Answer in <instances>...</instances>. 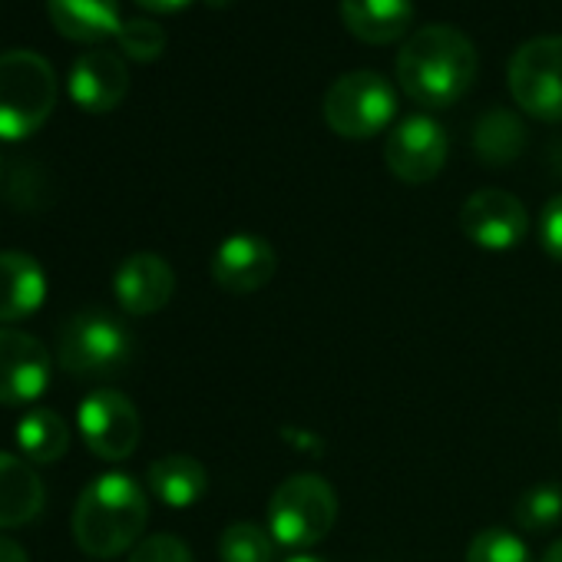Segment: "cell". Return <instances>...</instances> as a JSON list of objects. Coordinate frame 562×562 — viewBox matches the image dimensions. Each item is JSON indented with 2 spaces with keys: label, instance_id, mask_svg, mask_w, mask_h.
I'll return each instance as SVG.
<instances>
[{
  "label": "cell",
  "instance_id": "1",
  "mask_svg": "<svg viewBox=\"0 0 562 562\" xmlns=\"http://www.w3.org/2000/svg\"><path fill=\"white\" fill-rule=\"evenodd\" d=\"M476 47L467 34L447 24H430L411 34L397 54L401 90L427 110H447L467 97L476 80Z\"/></svg>",
  "mask_w": 562,
  "mask_h": 562
},
{
  "label": "cell",
  "instance_id": "2",
  "mask_svg": "<svg viewBox=\"0 0 562 562\" xmlns=\"http://www.w3.org/2000/svg\"><path fill=\"white\" fill-rule=\"evenodd\" d=\"M146 522V490L130 473H103L77 499L74 539L90 559H116L139 542Z\"/></svg>",
  "mask_w": 562,
  "mask_h": 562
},
{
  "label": "cell",
  "instance_id": "3",
  "mask_svg": "<svg viewBox=\"0 0 562 562\" xmlns=\"http://www.w3.org/2000/svg\"><path fill=\"white\" fill-rule=\"evenodd\" d=\"M57 106V74L34 50L0 54V139L34 136Z\"/></svg>",
  "mask_w": 562,
  "mask_h": 562
},
{
  "label": "cell",
  "instance_id": "4",
  "mask_svg": "<svg viewBox=\"0 0 562 562\" xmlns=\"http://www.w3.org/2000/svg\"><path fill=\"white\" fill-rule=\"evenodd\" d=\"M338 519V496L328 480L299 473L281 480L268 499V532L289 549H308L322 542Z\"/></svg>",
  "mask_w": 562,
  "mask_h": 562
},
{
  "label": "cell",
  "instance_id": "5",
  "mask_svg": "<svg viewBox=\"0 0 562 562\" xmlns=\"http://www.w3.org/2000/svg\"><path fill=\"white\" fill-rule=\"evenodd\" d=\"M57 358L74 378H116L133 358V338L120 318L106 312H80L60 328Z\"/></svg>",
  "mask_w": 562,
  "mask_h": 562
},
{
  "label": "cell",
  "instance_id": "6",
  "mask_svg": "<svg viewBox=\"0 0 562 562\" xmlns=\"http://www.w3.org/2000/svg\"><path fill=\"white\" fill-rule=\"evenodd\" d=\"M325 123L345 139H371L397 116V90L374 70H355L331 83L322 103Z\"/></svg>",
  "mask_w": 562,
  "mask_h": 562
},
{
  "label": "cell",
  "instance_id": "7",
  "mask_svg": "<svg viewBox=\"0 0 562 562\" xmlns=\"http://www.w3.org/2000/svg\"><path fill=\"white\" fill-rule=\"evenodd\" d=\"M509 93L522 113L562 123V34L526 41L509 60Z\"/></svg>",
  "mask_w": 562,
  "mask_h": 562
},
{
  "label": "cell",
  "instance_id": "8",
  "mask_svg": "<svg viewBox=\"0 0 562 562\" xmlns=\"http://www.w3.org/2000/svg\"><path fill=\"white\" fill-rule=\"evenodd\" d=\"M77 424L100 460H126L139 447V411L120 391H93L80 404Z\"/></svg>",
  "mask_w": 562,
  "mask_h": 562
},
{
  "label": "cell",
  "instance_id": "9",
  "mask_svg": "<svg viewBox=\"0 0 562 562\" xmlns=\"http://www.w3.org/2000/svg\"><path fill=\"white\" fill-rule=\"evenodd\" d=\"M447 130L430 116H407L401 120L387 143H384V162L387 169L411 186H424L440 176L447 162Z\"/></svg>",
  "mask_w": 562,
  "mask_h": 562
},
{
  "label": "cell",
  "instance_id": "10",
  "mask_svg": "<svg viewBox=\"0 0 562 562\" xmlns=\"http://www.w3.org/2000/svg\"><path fill=\"white\" fill-rule=\"evenodd\" d=\"M463 235L486 251H509L529 232L526 205L503 189H480L460 209Z\"/></svg>",
  "mask_w": 562,
  "mask_h": 562
},
{
  "label": "cell",
  "instance_id": "11",
  "mask_svg": "<svg viewBox=\"0 0 562 562\" xmlns=\"http://www.w3.org/2000/svg\"><path fill=\"white\" fill-rule=\"evenodd\" d=\"M50 387L47 348L18 328H0V404L24 407L44 397Z\"/></svg>",
  "mask_w": 562,
  "mask_h": 562
},
{
  "label": "cell",
  "instance_id": "12",
  "mask_svg": "<svg viewBox=\"0 0 562 562\" xmlns=\"http://www.w3.org/2000/svg\"><path fill=\"white\" fill-rule=\"evenodd\" d=\"M274 265H278V255L271 241L251 232L228 235L212 251V278L228 295H251L265 289L274 274Z\"/></svg>",
  "mask_w": 562,
  "mask_h": 562
},
{
  "label": "cell",
  "instance_id": "13",
  "mask_svg": "<svg viewBox=\"0 0 562 562\" xmlns=\"http://www.w3.org/2000/svg\"><path fill=\"white\" fill-rule=\"evenodd\" d=\"M113 295L126 315H156L176 295V271L166 258L153 251L130 255L113 274Z\"/></svg>",
  "mask_w": 562,
  "mask_h": 562
},
{
  "label": "cell",
  "instance_id": "14",
  "mask_svg": "<svg viewBox=\"0 0 562 562\" xmlns=\"http://www.w3.org/2000/svg\"><path fill=\"white\" fill-rule=\"evenodd\" d=\"M67 90L80 110L110 113L130 93V70H126L123 57L97 47V50H87L74 60L70 77H67Z\"/></svg>",
  "mask_w": 562,
  "mask_h": 562
},
{
  "label": "cell",
  "instance_id": "15",
  "mask_svg": "<svg viewBox=\"0 0 562 562\" xmlns=\"http://www.w3.org/2000/svg\"><path fill=\"white\" fill-rule=\"evenodd\" d=\"M47 302V274L27 251H0V325L24 322Z\"/></svg>",
  "mask_w": 562,
  "mask_h": 562
},
{
  "label": "cell",
  "instance_id": "16",
  "mask_svg": "<svg viewBox=\"0 0 562 562\" xmlns=\"http://www.w3.org/2000/svg\"><path fill=\"white\" fill-rule=\"evenodd\" d=\"M341 21L361 44H394L414 24V0H341Z\"/></svg>",
  "mask_w": 562,
  "mask_h": 562
},
{
  "label": "cell",
  "instance_id": "17",
  "mask_svg": "<svg viewBox=\"0 0 562 562\" xmlns=\"http://www.w3.org/2000/svg\"><path fill=\"white\" fill-rule=\"evenodd\" d=\"M54 27L77 44H103L120 34V0H47Z\"/></svg>",
  "mask_w": 562,
  "mask_h": 562
},
{
  "label": "cell",
  "instance_id": "18",
  "mask_svg": "<svg viewBox=\"0 0 562 562\" xmlns=\"http://www.w3.org/2000/svg\"><path fill=\"white\" fill-rule=\"evenodd\" d=\"M44 499L47 493L37 470L14 453H0V529L31 522L44 509Z\"/></svg>",
  "mask_w": 562,
  "mask_h": 562
},
{
  "label": "cell",
  "instance_id": "19",
  "mask_svg": "<svg viewBox=\"0 0 562 562\" xmlns=\"http://www.w3.org/2000/svg\"><path fill=\"white\" fill-rule=\"evenodd\" d=\"M146 480H149L153 496L166 503L169 509H189L209 490V470L189 453H169V457L153 460Z\"/></svg>",
  "mask_w": 562,
  "mask_h": 562
},
{
  "label": "cell",
  "instance_id": "20",
  "mask_svg": "<svg viewBox=\"0 0 562 562\" xmlns=\"http://www.w3.org/2000/svg\"><path fill=\"white\" fill-rule=\"evenodd\" d=\"M18 447L31 463H57L70 450V427L50 407H34L18 424Z\"/></svg>",
  "mask_w": 562,
  "mask_h": 562
},
{
  "label": "cell",
  "instance_id": "21",
  "mask_svg": "<svg viewBox=\"0 0 562 562\" xmlns=\"http://www.w3.org/2000/svg\"><path fill=\"white\" fill-rule=\"evenodd\" d=\"M473 146H476V156L490 166L513 162L526 146V126L519 123V116H513L506 110H490L476 123Z\"/></svg>",
  "mask_w": 562,
  "mask_h": 562
},
{
  "label": "cell",
  "instance_id": "22",
  "mask_svg": "<svg viewBox=\"0 0 562 562\" xmlns=\"http://www.w3.org/2000/svg\"><path fill=\"white\" fill-rule=\"evenodd\" d=\"M513 522L529 536L552 532L562 522V490L555 483L529 486L526 493H519L513 506Z\"/></svg>",
  "mask_w": 562,
  "mask_h": 562
},
{
  "label": "cell",
  "instance_id": "23",
  "mask_svg": "<svg viewBox=\"0 0 562 562\" xmlns=\"http://www.w3.org/2000/svg\"><path fill=\"white\" fill-rule=\"evenodd\" d=\"M222 562H274V539L258 522H232L218 536Z\"/></svg>",
  "mask_w": 562,
  "mask_h": 562
},
{
  "label": "cell",
  "instance_id": "24",
  "mask_svg": "<svg viewBox=\"0 0 562 562\" xmlns=\"http://www.w3.org/2000/svg\"><path fill=\"white\" fill-rule=\"evenodd\" d=\"M467 562H532V552L522 536L490 526L473 536L467 549Z\"/></svg>",
  "mask_w": 562,
  "mask_h": 562
},
{
  "label": "cell",
  "instance_id": "25",
  "mask_svg": "<svg viewBox=\"0 0 562 562\" xmlns=\"http://www.w3.org/2000/svg\"><path fill=\"white\" fill-rule=\"evenodd\" d=\"M116 44L130 60L149 64L166 50V31H162V24H156L149 18H133V21H123Z\"/></svg>",
  "mask_w": 562,
  "mask_h": 562
},
{
  "label": "cell",
  "instance_id": "26",
  "mask_svg": "<svg viewBox=\"0 0 562 562\" xmlns=\"http://www.w3.org/2000/svg\"><path fill=\"white\" fill-rule=\"evenodd\" d=\"M130 562H192V552H189V546L182 539H176L169 532H159V536L143 539L133 549Z\"/></svg>",
  "mask_w": 562,
  "mask_h": 562
},
{
  "label": "cell",
  "instance_id": "27",
  "mask_svg": "<svg viewBox=\"0 0 562 562\" xmlns=\"http://www.w3.org/2000/svg\"><path fill=\"white\" fill-rule=\"evenodd\" d=\"M539 241L555 261H562V195L549 199L539 212Z\"/></svg>",
  "mask_w": 562,
  "mask_h": 562
},
{
  "label": "cell",
  "instance_id": "28",
  "mask_svg": "<svg viewBox=\"0 0 562 562\" xmlns=\"http://www.w3.org/2000/svg\"><path fill=\"white\" fill-rule=\"evenodd\" d=\"M136 4L149 14H176V11L189 8L192 0H136Z\"/></svg>",
  "mask_w": 562,
  "mask_h": 562
},
{
  "label": "cell",
  "instance_id": "29",
  "mask_svg": "<svg viewBox=\"0 0 562 562\" xmlns=\"http://www.w3.org/2000/svg\"><path fill=\"white\" fill-rule=\"evenodd\" d=\"M0 562H31L24 546L18 539H8V536H0Z\"/></svg>",
  "mask_w": 562,
  "mask_h": 562
},
{
  "label": "cell",
  "instance_id": "30",
  "mask_svg": "<svg viewBox=\"0 0 562 562\" xmlns=\"http://www.w3.org/2000/svg\"><path fill=\"white\" fill-rule=\"evenodd\" d=\"M542 562H562V539H555V542H552V546L546 549Z\"/></svg>",
  "mask_w": 562,
  "mask_h": 562
},
{
  "label": "cell",
  "instance_id": "31",
  "mask_svg": "<svg viewBox=\"0 0 562 562\" xmlns=\"http://www.w3.org/2000/svg\"><path fill=\"white\" fill-rule=\"evenodd\" d=\"M285 562H328V559H318V555H292Z\"/></svg>",
  "mask_w": 562,
  "mask_h": 562
},
{
  "label": "cell",
  "instance_id": "32",
  "mask_svg": "<svg viewBox=\"0 0 562 562\" xmlns=\"http://www.w3.org/2000/svg\"><path fill=\"white\" fill-rule=\"evenodd\" d=\"M205 4H212V8H222V4H228V0H205Z\"/></svg>",
  "mask_w": 562,
  "mask_h": 562
},
{
  "label": "cell",
  "instance_id": "33",
  "mask_svg": "<svg viewBox=\"0 0 562 562\" xmlns=\"http://www.w3.org/2000/svg\"><path fill=\"white\" fill-rule=\"evenodd\" d=\"M0 182H4V159H0Z\"/></svg>",
  "mask_w": 562,
  "mask_h": 562
}]
</instances>
